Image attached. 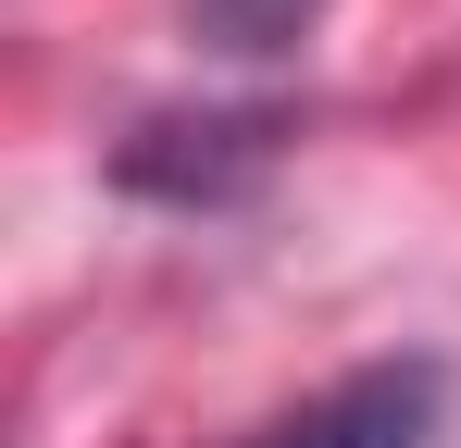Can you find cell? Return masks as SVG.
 <instances>
[{"instance_id": "1", "label": "cell", "mask_w": 461, "mask_h": 448, "mask_svg": "<svg viewBox=\"0 0 461 448\" xmlns=\"http://www.w3.org/2000/svg\"><path fill=\"white\" fill-rule=\"evenodd\" d=\"M424 436H437V373L375 362V373H349L337 399H312L287 448H424Z\"/></svg>"}]
</instances>
